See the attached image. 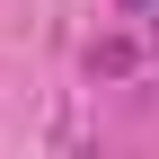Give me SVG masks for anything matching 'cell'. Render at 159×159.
<instances>
[{
	"label": "cell",
	"mask_w": 159,
	"mask_h": 159,
	"mask_svg": "<svg viewBox=\"0 0 159 159\" xmlns=\"http://www.w3.org/2000/svg\"><path fill=\"white\" fill-rule=\"evenodd\" d=\"M124 9H150V0H124Z\"/></svg>",
	"instance_id": "1"
}]
</instances>
